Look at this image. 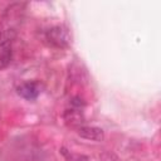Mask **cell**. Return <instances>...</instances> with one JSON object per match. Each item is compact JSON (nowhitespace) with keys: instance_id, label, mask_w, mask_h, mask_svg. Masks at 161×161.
<instances>
[{"instance_id":"52a82bcc","label":"cell","mask_w":161,"mask_h":161,"mask_svg":"<svg viewBox=\"0 0 161 161\" xmlns=\"http://www.w3.org/2000/svg\"><path fill=\"white\" fill-rule=\"evenodd\" d=\"M101 158H102V161H119V158L112 152H104L101 156Z\"/></svg>"},{"instance_id":"3957f363","label":"cell","mask_w":161,"mask_h":161,"mask_svg":"<svg viewBox=\"0 0 161 161\" xmlns=\"http://www.w3.org/2000/svg\"><path fill=\"white\" fill-rule=\"evenodd\" d=\"M77 133L82 138L92 140V141H97V142L102 141L104 137L103 130L99 127H96V126H80V127H78Z\"/></svg>"},{"instance_id":"6da1fadb","label":"cell","mask_w":161,"mask_h":161,"mask_svg":"<svg viewBox=\"0 0 161 161\" xmlns=\"http://www.w3.org/2000/svg\"><path fill=\"white\" fill-rule=\"evenodd\" d=\"M44 39L49 45L59 49L67 48L70 44V34L68 29L63 25H54L49 28L44 33Z\"/></svg>"},{"instance_id":"7a4b0ae2","label":"cell","mask_w":161,"mask_h":161,"mask_svg":"<svg viewBox=\"0 0 161 161\" xmlns=\"http://www.w3.org/2000/svg\"><path fill=\"white\" fill-rule=\"evenodd\" d=\"M42 92V86L38 80H26L16 87V93L28 101H34Z\"/></svg>"},{"instance_id":"277c9868","label":"cell","mask_w":161,"mask_h":161,"mask_svg":"<svg viewBox=\"0 0 161 161\" xmlns=\"http://www.w3.org/2000/svg\"><path fill=\"white\" fill-rule=\"evenodd\" d=\"M63 118H64L65 123L72 126V127H80V126H83L82 123L84 122V116H83L82 109L73 108V107L69 109H65Z\"/></svg>"},{"instance_id":"5b68a950","label":"cell","mask_w":161,"mask_h":161,"mask_svg":"<svg viewBox=\"0 0 161 161\" xmlns=\"http://www.w3.org/2000/svg\"><path fill=\"white\" fill-rule=\"evenodd\" d=\"M13 60V49L9 42H5L0 45V70L10 65Z\"/></svg>"},{"instance_id":"8992f818","label":"cell","mask_w":161,"mask_h":161,"mask_svg":"<svg viewBox=\"0 0 161 161\" xmlns=\"http://www.w3.org/2000/svg\"><path fill=\"white\" fill-rule=\"evenodd\" d=\"M70 104H72L73 108H79V109H80L86 103H84V101H83L80 97L77 96V97H73V98L70 99Z\"/></svg>"},{"instance_id":"ba28073f","label":"cell","mask_w":161,"mask_h":161,"mask_svg":"<svg viewBox=\"0 0 161 161\" xmlns=\"http://www.w3.org/2000/svg\"><path fill=\"white\" fill-rule=\"evenodd\" d=\"M1 36H3V28H1V25H0V39H1Z\"/></svg>"}]
</instances>
